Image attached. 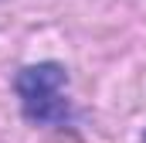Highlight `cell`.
<instances>
[{"mask_svg": "<svg viewBox=\"0 0 146 143\" xmlns=\"http://www.w3.org/2000/svg\"><path fill=\"white\" fill-rule=\"evenodd\" d=\"M65 68L58 61H41V65H27L17 75V96H21V106L24 116L31 123L41 126H58L68 119V102L61 96L65 89Z\"/></svg>", "mask_w": 146, "mask_h": 143, "instance_id": "obj_1", "label": "cell"}, {"mask_svg": "<svg viewBox=\"0 0 146 143\" xmlns=\"http://www.w3.org/2000/svg\"><path fill=\"white\" fill-rule=\"evenodd\" d=\"M143 143H146V140H143Z\"/></svg>", "mask_w": 146, "mask_h": 143, "instance_id": "obj_2", "label": "cell"}]
</instances>
